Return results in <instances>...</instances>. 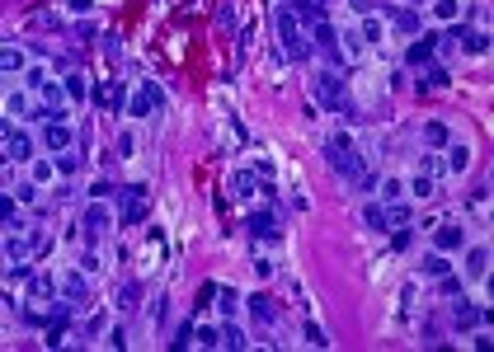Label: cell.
<instances>
[{"mask_svg":"<svg viewBox=\"0 0 494 352\" xmlns=\"http://www.w3.org/2000/svg\"><path fill=\"white\" fill-rule=\"evenodd\" d=\"M433 24H452V19L462 15V0H433Z\"/></svg>","mask_w":494,"mask_h":352,"instance_id":"7402d4cb","label":"cell"},{"mask_svg":"<svg viewBox=\"0 0 494 352\" xmlns=\"http://www.w3.org/2000/svg\"><path fill=\"white\" fill-rule=\"evenodd\" d=\"M316 47L325 52V62L330 66H344V47H339V33L330 19H316Z\"/></svg>","mask_w":494,"mask_h":352,"instance_id":"8992f818","label":"cell"},{"mask_svg":"<svg viewBox=\"0 0 494 352\" xmlns=\"http://www.w3.org/2000/svg\"><path fill=\"white\" fill-rule=\"evenodd\" d=\"M221 348H235V352L249 348V338L240 334V324H226V329H221Z\"/></svg>","mask_w":494,"mask_h":352,"instance_id":"4316f807","label":"cell"},{"mask_svg":"<svg viewBox=\"0 0 494 352\" xmlns=\"http://www.w3.org/2000/svg\"><path fill=\"white\" fill-rule=\"evenodd\" d=\"M448 66H429V71H424V90H448Z\"/></svg>","mask_w":494,"mask_h":352,"instance_id":"d4e9b609","label":"cell"},{"mask_svg":"<svg viewBox=\"0 0 494 352\" xmlns=\"http://www.w3.org/2000/svg\"><path fill=\"white\" fill-rule=\"evenodd\" d=\"M76 165H80V155H57V174H76Z\"/></svg>","mask_w":494,"mask_h":352,"instance_id":"60d3db41","label":"cell"},{"mask_svg":"<svg viewBox=\"0 0 494 352\" xmlns=\"http://www.w3.org/2000/svg\"><path fill=\"white\" fill-rule=\"evenodd\" d=\"M160 108H165V90H160L155 80L141 76L137 80V94L127 99V113H132V118H151V113H160Z\"/></svg>","mask_w":494,"mask_h":352,"instance_id":"3957f363","label":"cell"},{"mask_svg":"<svg viewBox=\"0 0 494 352\" xmlns=\"http://www.w3.org/2000/svg\"><path fill=\"white\" fill-rule=\"evenodd\" d=\"M29 263H10V268H5V282H29Z\"/></svg>","mask_w":494,"mask_h":352,"instance_id":"ab89813d","label":"cell"},{"mask_svg":"<svg viewBox=\"0 0 494 352\" xmlns=\"http://www.w3.org/2000/svg\"><path fill=\"white\" fill-rule=\"evenodd\" d=\"M273 24H278V43H282V52H287V62H301V57H306V38H301V24H297V15L287 10V5H278Z\"/></svg>","mask_w":494,"mask_h":352,"instance_id":"7a4b0ae2","label":"cell"},{"mask_svg":"<svg viewBox=\"0 0 494 352\" xmlns=\"http://www.w3.org/2000/svg\"><path fill=\"white\" fill-rule=\"evenodd\" d=\"M43 146L52 155H62V151H71V146H76V132L66 127V118H52V123L43 127Z\"/></svg>","mask_w":494,"mask_h":352,"instance_id":"52a82bcc","label":"cell"},{"mask_svg":"<svg viewBox=\"0 0 494 352\" xmlns=\"http://www.w3.org/2000/svg\"><path fill=\"white\" fill-rule=\"evenodd\" d=\"M316 99H320L325 108H349L344 104V90H339V71H320V76H316Z\"/></svg>","mask_w":494,"mask_h":352,"instance_id":"ba28073f","label":"cell"},{"mask_svg":"<svg viewBox=\"0 0 494 352\" xmlns=\"http://www.w3.org/2000/svg\"><path fill=\"white\" fill-rule=\"evenodd\" d=\"M363 221H368V230H386V207L368 202V207H363Z\"/></svg>","mask_w":494,"mask_h":352,"instance_id":"83f0119b","label":"cell"},{"mask_svg":"<svg viewBox=\"0 0 494 352\" xmlns=\"http://www.w3.org/2000/svg\"><path fill=\"white\" fill-rule=\"evenodd\" d=\"M80 268H85V273H99V254H94V249H85V259H80Z\"/></svg>","mask_w":494,"mask_h":352,"instance_id":"c3c4849f","label":"cell"},{"mask_svg":"<svg viewBox=\"0 0 494 352\" xmlns=\"http://www.w3.org/2000/svg\"><path fill=\"white\" fill-rule=\"evenodd\" d=\"M5 113H10V118H33V113H38V104H33L29 94H10V99H5Z\"/></svg>","mask_w":494,"mask_h":352,"instance_id":"ffe728a7","label":"cell"},{"mask_svg":"<svg viewBox=\"0 0 494 352\" xmlns=\"http://www.w3.org/2000/svg\"><path fill=\"white\" fill-rule=\"evenodd\" d=\"M108 348H127V329H113L108 334Z\"/></svg>","mask_w":494,"mask_h":352,"instance_id":"816d5d0a","label":"cell"},{"mask_svg":"<svg viewBox=\"0 0 494 352\" xmlns=\"http://www.w3.org/2000/svg\"><path fill=\"white\" fill-rule=\"evenodd\" d=\"M10 193H15L19 202H33V198H38V184H15Z\"/></svg>","mask_w":494,"mask_h":352,"instance_id":"7bdbcfd3","label":"cell"},{"mask_svg":"<svg viewBox=\"0 0 494 352\" xmlns=\"http://www.w3.org/2000/svg\"><path fill=\"white\" fill-rule=\"evenodd\" d=\"M391 19H396V29H401V33H410V38L419 33V15H415V10H396Z\"/></svg>","mask_w":494,"mask_h":352,"instance_id":"f546056e","label":"cell"},{"mask_svg":"<svg viewBox=\"0 0 494 352\" xmlns=\"http://www.w3.org/2000/svg\"><path fill=\"white\" fill-rule=\"evenodd\" d=\"M216 306H221L226 320H235V315H240V291L235 287H216Z\"/></svg>","mask_w":494,"mask_h":352,"instance_id":"44dd1931","label":"cell"},{"mask_svg":"<svg viewBox=\"0 0 494 352\" xmlns=\"http://www.w3.org/2000/svg\"><path fill=\"white\" fill-rule=\"evenodd\" d=\"M306 343H311V348H330V334H325L316 320H306Z\"/></svg>","mask_w":494,"mask_h":352,"instance_id":"e575fe53","label":"cell"},{"mask_svg":"<svg viewBox=\"0 0 494 352\" xmlns=\"http://www.w3.org/2000/svg\"><path fill=\"white\" fill-rule=\"evenodd\" d=\"M80 226H85V240H90V245H99V240L108 235V226H113V216H108L104 202L94 198L90 207H85V216H80Z\"/></svg>","mask_w":494,"mask_h":352,"instance_id":"5b68a950","label":"cell"},{"mask_svg":"<svg viewBox=\"0 0 494 352\" xmlns=\"http://www.w3.org/2000/svg\"><path fill=\"white\" fill-rule=\"evenodd\" d=\"M452 324H457L462 334H471V329L480 324V310L471 306V301H457V310H452Z\"/></svg>","mask_w":494,"mask_h":352,"instance_id":"e0dca14e","label":"cell"},{"mask_svg":"<svg viewBox=\"0 0 494 352\" xmlns=\"http://www.w3.org/2000/svg\"><path fill=\"white\" fill-rule=\"evenodd\" d=\"M52 174H57V160H52V165H47V160H33V179H38V184H47Z\"/></svg>","mask_w":494,"mask_h":352,"instance_id":"f35d334b","label":"cell"},{"mask_svg":"<svg viewBox=\"0 0 494 352\" xmlns=\"http://www.w3.org/2000/svg\"><path fill=\"white\" fill-rule=\"evenodd\" d=\"M245 235H254V240H282L278 216L273 212H249L245 216Z\"/></svg>","mask_w":494,"mask_h":352,"instance_id":"9c48e42d","label":"cell"},{"mask_svg":"<svg viewBox=\"0 0 494 352\" xmlns=\"http://www.w3.org/2000/svg\"><path fill=\"white\" fill-rule=\"evenodd\" d=\"M438 282H443V287H438V291H443V296H457V291H462V282H457V277H452V273H443V277H438Z\"/></svg>","mask_w":494,"mask_h":352,"instance_id":"bcb514c9","label":"cell"},{"mask_svg":"<svg viewBox=\"0 0 494 352\" xmlns=\"http://www.w3.org/2000/svg\"><path fill=\"white\" fill-rule=\"evenodd\" d=\"M438 43H443L438 33H424L419 43H410V52H405V62H410V66H429V62H433V52H438Z\"/></svg>","mask_w":494,"mask_h":352,"instance_id":"7c38bea8","label":"cell"},{"mask_svg":"<svg viewBox=\"0 0 494 352\" xmlns=\"http://www.w3.org/2000/svg\"><path fill=\"white\" fill-rule=\"evenodd\" d=\"M0 66H5V76H15V71H24V52H19V47H5V57H0Z\"/></svg>","mask_w":494,"mask_h":352,"instance_id":"1f68e13d","label":"cell"},{"mask_svg":"<svg viewBox=\"0 0 494 352\" xmlns=\"http://www.w3.org/2000/svg\"><path fill=\"white\" fill-rule=\"evenodd\" d=\"M466 245V230L462 226H452V221H433V249H462Z\"/></svg>","mask_w":494,"mask_h":352,"instance_id":"30bf717a","label":"cell"},{"mask_svg":"<svg viewBox=\"0 0 494 352\" xmlns=\"http://www.w3.org/2000/svg\"><path fill=\"white\" fill-rule=\"evenodd\" d=\"M424 141H429L433 151H438V146H448V127H443V123H429V127H424Z\"/></svg>","mask_w":494,"mask_h":352,"instance_id":"d6a6232c","label":"cell"},{"mask_svg":"<svg viewBox=\"0 0 494 352\" xmlns=\"http://www.w3.org/2000/svg\"><path fill=\"white\" fill-rule=\"evenodd\" d=\"M245 306H249V315H259V320H273V301H268L264 291H254V296H249Z\"/></svg>","mask_w":494,"mask_h":352,"instance_id":"484cf974","label":"cell"},{"mask_svg":"<svg viewBox=\"0 0 494 352\" xmlns=\"http://www.w3.org/2000/svg\"><path fill=\"white\" fill-rule=\"evenodd\" d=\"M231 193H235V198H249V193H254V179H249V174H235V179H231Z\"/></svg>","mask_w":494,"mask_h":352,"instance_id":"d590c367","label":"cell"},{"mask_svg":"<svg viewBox=\"0 0 494 352\" xmlns=\"http://www.w3.org/2000/svg\"><path fill=\"white\" fill-rule=\"evenodd\" d=\"M104 104L113 108V113H127V85L123 80H113V85L104 90Z\"/></svg>","mask_w":494,"mask_h":352,"instance_id":"603a6c76","label":"cell"},{"mask_svg":"<svg viewBox=\"0 0 494 352\" xmlns=\"http://www.w3.org/2000/svg\"><path fill=\"white\" fill-rule=\"evenodd\" d=\"M113 193H118V184H108V179H94V184H90V198H99V202L113 198Z\"/></svg>","mask_w":494,"mask_h":352,"instance_id":"74e56055","label":"cell"},{"mask_svg":"<svg viewBox=\"0 0 494 352\" xmlns=\"http://www.w3.org/2000/svg\"><path fill=\"white\" fill-rule=\"evenodd\" d=\"M325 160L339 169L349 184H358V179L368 174V160H363V151H353V141H349V137H334V141H330V146H325Z\"/></svg>","mask_w":494,"mask_h":352,"instance_id":"6da1fadb","label":"cell"},{"mask_svg":"<svg viewBox=\"0 0 494 352\" xmlns=\"http://www.w3.org/2000/svg\"><path fill=\"white\" fill-rule=\"evenodd\" d=\"M448 268H452V263L443 259V249H429V254L419 259V273H424V277H443Z\"/></svg>","mask_w":494,"mask_h":352,"instance_id":"d6986e66","label":"cell"},{"mask_svg":"<svg viewBox=\"0 0 494 352\" xmlns=\"http://www.w3.org/2000/svg\"><path fill=\"white\" fill-rule=\"evenodd\" d=\"M188 334H193V329H188V324H184V329H179V334L170 338V348H188V343H193V338H188Z\"/></svg>","mask_w":494,"mask_h":352,"instance_id":"f907efd6","label":"cell"},{"mask_svg":"<svg viewBox=\"0 0 494 352\" xmlns=\"http://www.w3.org/2000/svg\"><path fill=\"white\" fill-rule=\"evenodd\" d=\"M448 169H452V174H466V169H471V146L448 141Z\"/></svg>","mask_w":494,"mask_h":352,"instance_id":"ac0fdd59","label":"cell"},{"mask_svg":"<svg viewBox=\"0 0 494 352\" xmlns=\"http://www.w3.org/2000/svg\"><path fill=\"white\" fill-rule=\"evenodd\" d=\"M15 193H10V198H5V202H0V216H5V226H15V221H19V216H15Z\"/></svg>","mask_w":494,"mask_h":352,"instance_id":"ee69618b","label":"cell"},{"mask_svg":"<svg viewBox=\"0 0 494 352\" xmlns=\"http://www.w3.org/2000/svg\"><path fill=\"white\" fill-rule=\"evenodd\" d=\"M410 193H415V198H433V193H438L433 174H415V179H410Z\"/></svg>","mask_w":494,"mask_h":352,"instance_id":"f1b7e54d","label":"cell"},{"mask_svg":"<svg viewBox=\"0 0 494 352\" xmlns=\"http://www.w3.org/2000/svg\"><path fill=\"white\" fill-rule=\"evenodd\" d=\"M47 80H52V71H47V66H29V71H24V85H29V90H38V94L47 90Z\"/></svg>","mask_w":494,"mask_h":352,"instance_id":"cb8c5ba5","label":"cell"},{"mask_svg":"<svg viewBox=\"0 0 494 352\" xmlns=\"http://www.w3.org/2000/svg\"><path fill=\"white\" fill-rule=\"evenodd\" d=\"M193 343H198V348H221V329H212V324H202Z\"/></svg>","mask_w":494,"mask_h":352,"instance_id":"836d02e7","label":"cell"},{"mask_svg":"<svg viewBox=\"0 0 494 352\" xmlns=\"http://www.w3.org/2000/svg\"><path fill=\"white\" fill-rule=\"evenodd\" d=\"M118 155H132V132H118Z\"/></svg>","mask_w":494,"mask_h":352,"instance_id":"f5cc1de1","label":"cell"},{"mask_svg":"<svg viewBox=\"0 0 494 352\" xmlns=\"http://www.w3.org/2000/svg\"><path fill=\"white\" fill-rule=\"evenodd\" d=\"M62 291H66V301H71V306H85V301H90V296H85V268H66L62 273Z\"/></svg>","mask_w":494,"mask_h":352,"instance_id":"5bb4252c","label":"cell"},{"mask_svg":"<svg viewBox=\"0 0 494 352\" xmlns=\"http://www.w3.org/2000/svg\"><path fill=\"white\" fill-rule=\"evenodd\" d=\"M33 137L29 132H19L15 127V118H5V160H10V165H33Z\"/></svg>","mask_w":494,"mask_h":352,"instance_id":"277c9868","label":"cell"},{"mask_svg":"<svg viewBox=\"0 0 494 352\" xmlns=\"http://www.w3.org/2000/svg\"><path fill=\"white\" fill-rule=\"evenodd\" d=\"M57 287H62V282H57V277H47V273L29 277V301H33V306H47V301L57 296Z\"/></svg>","mask_w":494,"mask_h":352,"instance_id":"4fadbf2b","label":"cell"},{"mask_svg":"<svg viewBox=\"0 0 494 352\" xmlns=\"http://www.w3.org/2000/svg\"><path fill=\"white\" fill-rule=\"evenodd\" d=\"M66 10L85 19V15H94V0H66Z\"/></svg>","mask_w":494,"mask_h":352,"instance_id":"b9f144b4","label":"cell"},{"mask_svg":"<svg viewBox=\"0 0 494 352\" xmlns=\"http://www.w3.org/2000/svg\"><path fill=\"white\" fill-rule=\"evenodd\" d=\"M38 245H43V235H38V240H24L19 230H10V235H5V263H24Z\"/></svg>","mask_w":494,"mask_h":352,"instance_id":"8fae6325","label":"cell"},{"mask_svg":"<svg viewBox=\"0 0 494 352\" xmlns=\"http://www.w3.org/2000/svg\"><path fill=\"white\" fill-rule=\"evenodd\" d=\"M137 301H141V291L127 282V287H123V301H118V306H137Z\"/></svg>","mask_w":494,"mask_h":352,"instance_id":"681fc988","label":"cell"},{"mask_svg":"<svg viewBox=\"0 0 494 352\" xmlns=\"http://www.w3.org/2000/svg\"><path fill=\"white\" fill-rule=\"evenodd\" d=\"M66 94H71V99H85V94H90L85 76H66Z\"/></svg>","mask_w":494,"mask_h":352,"instance_id":"8d00e7d4","label":"cell"},{"mask_svg":"<svg viewBox=\"0 0 494 352\" xmlns=\"http://www.w3.org/2000/svg\"><path fill=\"white\" fill-rule=\"evenodd\" d=\"M382 198H386V202H401V179H386V184H382Z\"/></svg>","mask_w":494,"mask_h":352,"instance_id":"f6af8a7d","label":"cell"},{"mask_svg":"<svg viewBox=\"0 0 494 352\" xmlns=\"http://www.w3.org/2000/svg\"><path fill=\"white\" fill-rule=\"evenodd\" d=\"M419 174H438V179H443V174H448V160H443V155H424V160H419Z\"/></svg>","mask_w":494,"mask_h":352,"instance_id":"4dcf8cb0","label":"cell"},{"mask_svg":"<svg viewBox=\"0 0 494 352\" xmlns=\"http://www.w3.org/2000/svg\"><path fill=\"white\" fill-rule=\"evenodd\" d=\"M457 38H462L466 57H485V52H490V33H485V29H462Z\"/></svg>","mask_w":494,"mask_h":352,"instance_id":"2e32d148","label":"cell"},{"mask_svg":"<svg viewBox=\"0 0 494 352\" xmlns=\"http://www.w3.org/2000/svg\"><path fill=\"white\" fill-rule=\"evenodd\" d=\"M462 273L471 277V282H480V277L490 273V249L476 245V249H466V263H462Z\"/></svg>","mask_w":494,"mask_h":352,"instance_id":"9a60e30c","label":"cell"},{"mask_svg":"<svg viewBox=\"0 0 494 352\" xmlns=\"http://www.w3.org/2000/svg\"><path fill=\"white\" fill-rule=\"evenodd\" d=\"M104 329H108V315H104V310H99V315H94V320L85 324V334H104Z\"/></svg>","mask_w":494,"mask_h":352,"instance_id":"7dc6e473","label":"cell"}]
</instances>
